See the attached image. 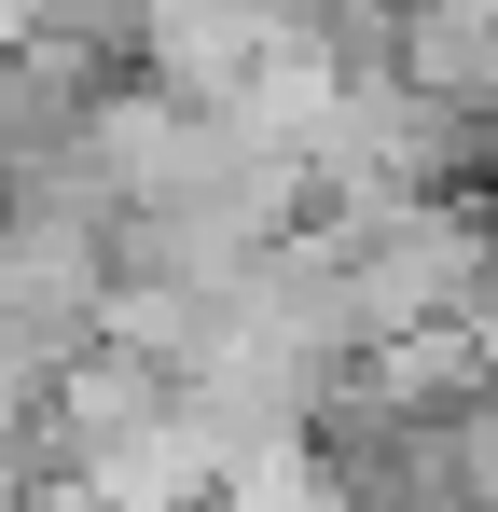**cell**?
<instances>
[{"instance_id": "2", "label": "cell", "mask_w": 498, "mask_h": 512, "mask_svg": "<svg viewBox=\"0 0 498 512\" xmlns=\"http://www.w3.org/2000/svg\"><path fill=\"white\" fill-rule=\"evenodd\" d=\"M291 42V0H139V84L180 111H236V84Z\"/></svg>"}, {"instance_id": "3", "label": "cell", "mask_w": 498, "mask_h": 512, "mask_svg": "<svg viewBox=\"0 0 498 512\" xmlns=\"http://www.w3.org/2000/svg\"><path fill=\"white\" fill-rule=\"evenodd\" d=\"M97 97H111L97 56H70V42H0V194L42 180V167H70L83 125H97Z\"/></svg>"}, {"instance_id": "4", "label": "cell", "mask_w": 498, "mask_h": 512, "mask_svg": "<svg viewBox=\"0 0 498 512\" xmlns=\"http://www.w3.org/2000/svg\"><path fill=\"white\" fill-rule=\"evenodd\" d=\"M208 499H222V512H360V499L319 471V443H249Z\"/></svg>"}, {"instance_id": "1", "label": "cell", "mask_w": 498, "mask_h": 512, "mask_svg": "<svg viewBox=\"0 0 498 512\" xmlns=\"http://www.w3.org/2000/svg\"><path fill=\"white\" fill-rule=\"evenodd\" d=\"M332 291H346V333L360 346H402V333H457L485 305V263H498V208L471 194H360V208H305Z\"/></svg>"}]
</instances>
